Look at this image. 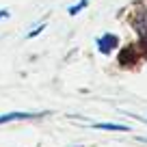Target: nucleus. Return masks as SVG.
<instances>
[{
    "instance_id": "obj_1",
    "label": "nucleus",
    "mask_w": 147,
    "mask_h": 147,
    "mask_svg": "<svg viewBox=\"0 0 147 147\" xmlns=\"http://www.w3.org/2000/svg\"><path fill=\"white\" fill-rule=\"evenodd\" d=\"M97 48H100L102 54H110V50L117 48V37L115 35H102L97 39Z\"/></svg>"
},
{
    "instance_id": "obj_2",
    "label": "nucleus",
    "mask_w": 147,
    "mask_h": 147,
    "mask_svg": "<svg viewBox=\"0 0 147 147\" xmlns=\"http://www.w3.org/2000/svg\"><path fill=\"white\" fill-rule=\"evenodd\" d=\"M32 117H37V115H32V113H9V115H2V117H0V125H2V123H9V121L32 119Z\"/></svg>"
},
{
    "instance_id": "obj_3",
    "label": "nucleus",
    "mask_w": 147,
    "mask_h": 147,
    "mask_svg": "<svg viewBox=\"0 0 147 147\" xmlns=\"http://www.w3.org/2000/svg\"><path fill=\"white\" fill-rule=\"evenodd\" d=\"M91 128H95V130H110V132H130V125H119V123H93Z\"/></svg>"
},
{
    "instance_id": "obj_4",
    "label": "nucleus",
    "mask_w": 147,
    "mask_h": 147,
    "mask_svg": "<svg viewBox=\"0 0 147 147\" xmlns=\"http://www.w3.org/2000/svg\"><path fill=\"white\" fill-rule=\"evenodd\" d=\"M136 28L141 30V35L147 37V11H143V13H141V18H138V22H136Z\"/></svg>"
},
{
    "instance_id": "obj_5",
    "label": "nucleus",
    "mask_w": 147,
    "mask_h": 147,
    "mask_svg": "<svg viewBox=\"0 0 147 147\" xmlns=\"http://www.w3.org/2000/svg\"><path fill=\"white\" fill-rule=\"evenodd\" d=\"M84 7H87V0H82V2H78L76 7H71V9H69V15H76V13H80V11H82Z\"/></svg>"
},
{
    "instance_id": "obj_6",
    "label": "nucleus",
    "mask_w": 147,
    "mask_h": 147,
    "mask_svg": "<svg viewBox=\"0 0 147 147\" xmlns=\"http://www.w3.org/2000/svg\"><path fill=\"white\" fill-rule=\"evenodd\" d=\"M43 30V26H39V28H35V30H32L30 32V35H28V37H35V35H39V32H41Z\"/></svg>"
},
{
    "instance_id": "obj_7",
    "label": "nucleus",
    "mask_w": 147,
    "mask_h": 147,
    "mask_svg": "<svg viewBox=\"0 0 147 147\" xmlns=\"http://www.w3.org/2000/svg\"><path fill=\"white\" fill-rule=\"evenodd\" d=\"M7 15H9L7 11H0V20H2V18H7Z\"/></svg>"
}]
</instances>
